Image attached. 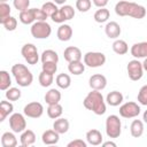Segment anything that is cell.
<instances>
[{"label": "cell", "instance_id": "ffe728a7", "mask_svg": "<svg viewBox=\"0 0 147 147\" xmlns=\"http://www.w3.org/2000/svg\"><path fill=\"white\" fill-rule=\"evenodd\" d=\"M123 99H124V96H123V94L121 92H118V91H111V92H109L107 94L106 102L109 106H111V107H117V106H119L123 102Z\"/></svg>", "mask_w": 147, "mask_h": 147}, {"label": "cell", "instance_id": "cb8c5ba5", "mask_svg": "<svg viewBox=\"0 0 147 147\" xmlns=\"http://www.w3.org/2000/svg\"><path fill=\"white\" fill-rule=\"evenodd\" d=\"M14 110V106L10 101L2 100L0 102V122H3L7 116H9Z\"/></svg>", "mask_w": 147, "mask_h": 147}, {"label": "cell", "instance_id": "8fae6325", "mask_svg": "<svg viewBox=\"0 0 147 147\" xmlns=\"http://www.w3.org/2000/svg\"><path fill=\"white\" fill-rule=\"evenodd\" d=\"M23 113H24L25 116H28L30 118H39L44 114V106L40 102H37V101L29 102L28 105L24 106Z\"/></svg>", "mask_w": 147, "mask_h": 147}, {"label": "cell", "instance_id": "2e32d148", "mask_svg": "<svg viewBox=\"0 0 147 147\" xmlns=\"http://www.w3.org/2000/svg\"><path fill=\"white\" fill-rule=\"evenodd\" d=\"M102 140H103V138H102V134H101V132L99 130L92 129V130L86 132V141H87V144H90L92 146H99V145L102 144Z\"/></svg>", "mask_w": 147, "mask_h": 147}, {"label": "cell", "instance_id": "1f68e13d", "mask_svg": "<svg viewBox=\"0 0 147 147\" xmlns=\"http://www.w3.org/2000/svg\"><path fill=\"white\" fill-rule=\"evenodd\" d=\"M11 85V78L9 76V72L6 70L0 71V90L7 91Z\"/></svg>", "mask_w": 147, "mask_h": 147}, {"label": "cell", "instance_id": "f5cc1de1", "mask_svg": "<svg viewBox=\"0 0 147 147\" xmlns=\"http://www.w3.org/2000/svg\"><path fill=\"white\" fill-rule=\"evenodd\" d=\"M8 0H0V2H7Z\"/></svg>", "mask_w": 147, "mask_h": 147}, {"label": "cell", "instance_id": "f6af8a7d", "mask_svg": "<svg viewBox=\"0 0 147 147\" xmlns=\"http://www.w3.org/2000/svg\"><path fill=\"white\" fill-rule=\"evenodd\" d=\"M34 15H36V21H46L48 17L41 8H34Z\"/></svg>", "mask_w": 147, "mask_h": 147}, {"label": "cell", "instance_id": "f546056e", "mask_svg": "<svg viewBox=\"0 0 147 147\" xmlns=\"http://www.w3.org/2000/svg\"><path fill=\"white\" fill-rule=\"evenodd\" d=\"M55 83L60 88H69L71 85V78L68 74H59L55 78Z\"/></svg>", "mask_w": 147, "mask_h": 147}, {"label": "cell", "instance_id": "30bf717a", "mask_svg": "<svg viewBox=\"0 0 147 147\" xmlns=\"http://www.w3.org/2000/svg\"><path fill=\"white\" fill-rule=\"evenodd\" d=\"M9 126L13 132L22 133L26 129V121L25 117L20 113H14L9 116Z\"/></svg>", "mask_w": 147, "mask_h": 147}, {"label": "cell", "instance_id": "6da1fadb", "mask_svg": "<svg viewBox=\"0 0 147 147\" xmlns=\"http://www.w3.org/2000/svg\"><path fill=\"white\" fill-rule=\"evenodd\" d=\"M115 13L118 16H130L137 20H141L146 16V8L136 2L122 0L115 5Z\"/></svg>", "mask_w": 147, "mask_h": 147}, {"label": "cell", "instance_id": "b9f144b4", "mask_svg": "<svg viewBox=\"0 0 147 147\" xmlns=\"http://www.w3.org/2000/svg\"><path fill=\"white\" fill-rule=\"evenodd\" d=\"M41 69L45 72L54 75L56 72V70H57V63L56 62H45V63H42Z\"/></svg>", "mask_w": 147, "mask_h": 147}, {"label": "cell", "instance_id": "74e56055", "mask_svg": "<svg viewBox=\"0 0 147 147\" xmlns=\"http://www.w3.org/2000/svg\"><path fill=\"white\" fill-rule=\"evenodd\" d=\"M60 10H61V13L63 14V16H64V18L67 21L72 20L74 16H75V9L70 5H62V7L60 8Z\"/></svg>", "mask_w": 147, "mask_h": 147}, {"label": "cell", "instance_id": "8d00e7d4", "mask_svg": "<svg viewBox=\"0 0 147 147\" xmlns=\"http://www.w3.org/2000/svg\"><path fill=\"white\" fill-rule=\"evenodd\" d=\"M10 7L8 3L6 2H1L0 3V23L2 24L9 16H10Z\"/></svg>", "mask_w": 147, "mask_h": 147}, {"label": "cell", "instance_id": "ba28073f", "mask_svg": "<svg viewBox=\"0 0 147 147\" xmlns=\"http://www.w3.org/2000/svg\"><path fill=\"white\" fill-rule=\"evenodd\" d=\"M140 111H141L140 107L138 106L137 102H133V101L125 102L119 107V115L123 118H134L139 116Z\"/></svg>", "mask_w": 147, "mask_h": 147}, {"label": "cell", "instance_id": "277c9868", "mask_svg": "<svg viewBox=\"0 0 147 147\" xmlns=\"http://www.w3.org/2000/svg\"><path fill=\"white\" fill-rule=\"evenodd\" d=\"M32 37L36 39H46L52 33V28L46 21H36L30 28Z\"/></svg>", "mask_w": 147, "mask_h": 147}, {"label": "cell", "instance_id": "bcb514c9", "mask_svg": "<svg viewBox=\"0 0 147 147\" xmlns=\"http://www.w3.org/2000/svg\"><path fill=\"white\" fill-rule=\"evenodd\" d=\"M68 147H86L87 146V142L82 140V139H75L72 141H70L68 145Z\"/></svg>", "mask_w": 147, "mask_h": 147}, {"label": "cell", "instance_id": "4fadbf2b", "mask_svg": "<svg viewBox=\"0 0 147 147\" xmlns=\"http://www.w3.org/2000/svg\"><path fill=\"white\" fill-rule=\"evenodd\" d=\"M63 56H64V60L69 63V62H74V61H82L83 54H82V51L78 47L69 46L64 49Z\"/></svg>", "mask_w": 147, "mask_h": 147}, {"label": "cell", "instance_id": "f1b7e54d", "mask_svg": "<svg viewBox=\"0 0 147 147\" xmlns=\"http://www.w3.org/2000/svg\"><path fill=\"white\" fill-rule=\"evenodd\" d=\"M68 70L70 74L75 75V76H79L85 71V63H83L82 61H74V62H69L68 64Z\"/></svg>", "mask_w": 147, "mask_h": 147}, {"label": "cell", "instance_id": "7dc6e473", "mask_svg": "<svg viewBox=\"0 0 147 147\" xmlns=\"http://www.w3.org/2000/svg\"><path fill=\"white\" fill-rule=\"evenodd\" d=\"M92 1H93L94 6H96L98 8H103V7L107 6L109 0H92Z\"/></svg>", "mask_w": 147, "mask_h": 147}, {"label": "cell", "instance_id": "836d02e7", "mask_svg": "<svg viewBox=\"0 0 147 147\" xmlns=\"http://www.w3.org/2000/svg\"><path fill=\"white\" fill-rule=\"evenodd\" d=\"M38 80H39V84L42 86V87H48L53 84L54 82V75L52 74H48V72H45L41 70V72L39 74V77H38Z\"/></svg>", "mask_w": 147, "mask_h": 147}, {"label": "cell", "instance_id": "ab89813d", "mask_svg": "<svg viewBox=\"0 0 147 147\" xmlns=\"http://www.w3.org/2000/svg\"><path fill=\"white\" fill-rule=\"evenodd\" d=\"M3 28L7 30V31H14L16 28H17V20L14 17V16H9L3 23H2Z\"/></svg>", "mask_w": 147, "mask_h": 147}, {"label": "cell", "instance_id": "3957f363", "mask_svg": "<svg viewBox=\"0 0 147 147\" xmlns=\"http://www.w3.org/2000/svg\"><path fill=\"white\" fill-rule=\"evenodd\" d=\"M11 74H13L16 83L21 87H28L33 82V75H32V72L28 69V67H25L22 63L14 64L11 67Z\"/></svg>", "mask_w": 147, "mask_h": 147}, {"label": "cell", "instance_id": "7402d4cb", "mask_svg": "<svg viewBox=\"0 0 147 147\" xmlns=\"http://www.w3.org/2000/svg\"><path fill=\"white\" fill-rule=\"evenodd\" d=\"M69 126H70L69 121H68L67 118H62V117L56 118V119L54 121V123H53V129H54L57 133H60V134L67 133L68 130H69Z\"/></svg>", "mask_w": 147, "mask_h": 147}, {"label": "cell", "instance_id": "681fc988", "mask_svg": "<svg viewBox=\"0 0 147 147\" xmlns=\"http://www.w3.org/2000/svg\"><path fill=\"white\" fill-rule=\"evenodd\" d=\"M65 1L67 0H53V2H55L56 5H64Z\"/></svg>", "mask_w": 147, "mask_h": 147}, {"label": "cell", "instance_id": "d6986e66", "mask_svg": "<svg viewBox=\"0 0 147 147\" xmlns=\"http://www.w3.org/2000/svg\"><path fill=\"white\" fill-rule=\"evenodd\" d=\"M20 141H21V145L24 146V147H29L31 145H33L36 142V134L32 130H29V129H25L22 133H21V137H20Z\"/></svg>", "mask_w": 147, "mask_h": 147}, {"label": "cell", "instance_id": "5b68a950", "mask_svg": "<svg viewBox=\"0 0 147 147\" xmlns=\"http://www.w3.org/2000/svg\"><path fill=\"white\" fill-rule=\"evenodd\" d=\"M106 133L109 138H118L122 133V123L117 115H109L106 119Z\"/></svg>", "mask_w": 147, "mask_h": 147}, {"label": "cell", "instance_id": "7bdbcfd3", "mask_svg": "<svg viewBox=\"0 0 147 147\" xmlns=\"http://www.w3.org/2000/svg\"><path fill=\"white\" fill-rule=\"evenodd\" d=\"M13 5H14V7H15L18 11H23V10L29 9L30 0H14V1H13Z\"/></svg>", "mask_w": 147, "mask_h": 147}, {"label": "cell", "instance_id": "d4e9b609", "mask_svg": "<svg viewBox=\"0 0 147 147\" xmlns=\"http://www.w3.org/2000/svg\"><path fill=\"white\" fill-rule=\"evenodd\" d=\"M130 132L133 138H140L144 133V122L140 119H133L130 125Z\"/></svg>", "mask_w": 147, "mask_h": 147}, {"label": "cell", "instance_id": "44dd1931", "mask_svg": "<svg viewBox=\"0 0 147 147\" xmlns=\"http://www.w3.org/2000/svg\"><path fill=\"white\" fill-rule=\"evenodd\" d=\"M18 20L23 23V24H33L36 21V15H34V8H29L26 10L20 11L18 15Z\"/></svg>", "mask_w": 147, "mask_h": 147}, {"label": "cell", "instance_id": "60d3db41", "mask_svg": "<svg viewBox=\"0 0 147 147\" xmlns=\"http://www.w3.org/2000/svg\"><path fill=\"white\" fill-rule=\"evenodd\" d=\"M137 100H138V102H139L140 105L147 106V85L141 86V88H140L139 92H138Z\"/></svg>", "mask_w": 147, "mask_h": 147}, {"label": "cell", "instance_id": "9c48e42d", "mask_svg": "<svg viewBox=\"0 0 147 147\" xmlns=\"http://www.w3.org/2000/svg\"><path fill=\"white\" fill-rule=\"evenodd\" d=\"M22 56L24 57V60L29 63V64H37V62L39 61V54H38V49L33 44H25L22 46L21 49Z\"/></svg>", "mask_w": 147, "mask_h": 147}, {"label": "cell", "instance_id": "f35d334b", "mask_svg": "<svg viewBox=\"0 0 147 147\" xmlns=\"http://www.w3.org/2000/svg\"><path fill=\"white\" fill-rule=\"evenodd\" d=\"M92 6L91 0H77L76 1V8L80 11V13H86L90 10Z\"/></svg>", "mask_w": 147, "mask_h": 147}, {"label": "cell", "instance_id": "603a6c76", "mask_svg": "<svg viewBox=\"0 0 147 147\" xmlns=\"http://www.w3.org/2000/svg\"><path fill=\"white\" fill-rule=\"evenodd\" d=\"M45 101L47 105H53V103H59L61 100V92L56 88H51L46 92L44 96Z\"/></svg>", "mask_w": 147, "mask_h": 147}, {"label": "cell", "instance_id": "5bb4252c", "mask_svg": "<svg viewBox=\"0 0 147 147\" xmlns=\"http://www.w3.org/2000/svg\"><path fill=\"white\" fill-rule=\"evenodd\" d=\"M131 55L134 59H145L147 57V41L136 42L132 45L130 49Z\"/></svg>", "mask_w": 147, "mask_h": 147}, {"label": "cell", "instance_id": "4316f807", "mask_svg": "<svg viewBox=\"0 0 147 147\" xmlns=\"http://www.w3.org/2000/svg\"><path fill=\"white\" fill-rule=\"evenodd\" d=\"M14 133L13 132H5L1 136V146L2 147H16L17 139H16Z\"/></svg>", "mask_w": 147, "mask_h": 147}, {"label": "cell", "instance_id": "ac0fdd59", "mask_svg": "<svg viewBox=\"0 0 147 147\" xmlns=\"http://www.w3.org/2000/svg\"><path fill=\"white\" fill-rule=\"evenodd\" d=\"M41 140L45 145H55L60 140V133H57L54 129L46 130L41 136Z\"/></svg>", "mask_w": 147, "mask_h": 147}, {"label": "cell", "instance_id": "8992f818", "mask_svg": "<svg viewBox=\"0 0 147 147\" xmlns=\"http://www.w3.org/2000/svg\"><path fill=\"white\" fill-rule=\"evenodd\" d=\"M84 63L90 68H99L106 63V55L101 52H87L84 55Z\"/></svg>", "mask_w": 147, "mask_h": 147}, {"label": "cell", "instance_id": "816d5d0a", "mask_svg": "<svg viewBox=\"0 0 147 147\" xmlns=\"http://www.w3.org/2000/svg\"><path fill=\"white\" fill-rule=\"evenodd\" d=\"M142 67H144V70L147 71V57H145V60L142 62Z\"/></svg>", "mask_w": 147, "mask_h": 147}, {"label": "cell", "instance_id": "4dcf8cb0", "mask_svg": "<svg viewBox=\"0 0 147 147\" xmlns=\"http://www.w3.org/2000/svg\"><path fill=\"white\" fill-rule=\"evenodd\" d=\"M40 60H41V63H45V62H56L57 63L59 62V55L53 49H46L41 53Z\"/></svg>", "mask_w": 147, "mask_h": 147}, {"label": "cell", "instance_id": "ee69618b", "mask_svg": "<svg viewBox=\"0 0 147 147\" xmlns=\"http://www.w3.org/2000/svg\"><path fill=\"white\" fill-rule=\"evenodd\" d=\"M52 18V21L53 22H55V23H60V24H62V23H64L67 20L64 18V16H63V14L61 13V10H60V8H59V10L51 17Z\"/></svg>", "mask_w": 147, "mask_h": 147}, {"label": "cell", "instance_id": "83f0119b", "mask_svg": "<svg viewBox=\"0 0 147 147\" xmlns=\"http://www.w3.org/2000/svg\"><path fill=\"white\" fill-rule=\"evenodd\" d=\"M111 46H113V51L118 55H124L129 52V46L126 41L123 39H116Z\"/></svg>", "mask_w": 147, "mask_h": 147}, {"label": "cell", "instance_id": "9a60e30c", "mask_svg": "<svg viewBox=\"0 0 147 147\" xmlns=\"http://www.w3.org/2000/svg\"><path fill=\"white\" fill-rule=\"evenodd\" d=\"M105 32L107 34L108 38L110 39H117L119 36H121V32H122V29L119 26V24L115 21H110L106 24L105 26Z\"/></svg>", "mask_w": 147, "mask_h": 147}, {"label": "cell", "instance_id": "7a4b0ae2", "mask_svg": "<svg viewBox=\"0 0 147 147\" xmlns=\"http://www.w3.org/2000/svg\"><path fill=\"white\" fill-rule=\"evenodd\" d=\"M83 105L86 109L93 111L95 115H103L106 113V101L100 91L92 90L84 99Z\"/></svg>", "mask_w": 147, "mask_h": 147}, {"label": "cell", "instance_id": "d590c367", "mask_svg": "<svg viewBox=\"0 0 147 147\" xmlns=\"http://www.w3.org/2000/svg\"><path fill=\"white\" fill-rule=\"evenodd\" d=\"M41 9L44 10V13L48 16V17H52L57 10H59V8H57V6H56V3L55 2H45L42 6H41Z\"/></svg>", "mask_w": 147, "mask_h": 147}, {"label": "cell", "instance_id": "c3c4849f", "mask_svg": "<svg viewBox=\"0 0 147 147\" xmlns=\"http://www.w3.org/2000/svg\"><path fill=\"white\" fill-rule=\"evenodd\" d=\"M102 146H103V147H108V146H111V147H116L117 145H116L115 142H113V141H106V142H102Z\"/></svg>", "mask_w": 147, "mask_h": 147}, {"label": "cell", "instance_id": "f907efd6", "mask_svg": "<svg viewBox=\"0 0 147 147\" xmlns=\"http://www.w3.org/2000/svg\"><path fill=\"white\" fill-rule=\"evenodd\" d=\"M142 119H144V122L147 124V110L144 111V114H142Z\"/></svg>", "mask_w": 147, "mask_h": 147}, {"label": "cell", "instance_id": "7c38bea8", "mask_svg": "<svg viewBox=\"0 0 147 147\" xmlns=\"http://www.w3.org/2000/svg\"><path fill=\"white\" fill-rule=\"evenodd\" d=\"M88 85H90V87L92 90L102 91L107 86V78L103 75H101V74L92 75L90 77V79H88Z\"/></svg>", "mask_w": 147, "mask_h": 147}, {"label": "cell", "instance_id": "484cf974", "mask_svg": "<svg viewBox=\"0 0 147 147\" xmlns=\"http://www.w3.org/2000/svg\"><path fill=\"white\" fill-rule=\"evenodd\" d=\"M62 114H63V107L60 103L48 105V107H47V115H48L49 118L56 119V118L61 117Z\"/></svg>", "mask_w": 147, "mask_h": 147}, {"label": "cell", "instance_id": "d6a6232c", "mask_svg": "<svg viewBox=\"0 0 147 147\" xmlns=\"http://www.w3.org/2000/svg\"><path fill=\"white\" fill-rule=\"evenodd\" d=\"M109 16H110L109 10H108L106 7H103V8L98 9V10L94 13V16H93V17H94V21H95L96 23H105V22L108 21Z\"/></svg>", "mask_w": 147, "mask_h": 147}, {"label": "cell", "instance_id": "e575fe53", "mask_svg": "<svg viewBox=\"0 0 147 147\" xmlns=\"http://www.w3.org/2000/svg\"><path fill=\"white\" fill-rule=\"evenodd\" d=\"M5 95H6V99L9 100V101H17V100L21 98L22 92H21V90L17 88V87H9V88L6 91Z\"/></svg>", "mask_w": 147, "mask_h": 147}, {"label": "cell", "instance_id": "52a82bcc", "mask_svg": "<svg viewBox=\"0 0 147 147\" xmlns=\"http://www.w3.org/2000/svg\"><path fill=\"white\" fill-rule=\"evenodd\" d=\"M126 70H127L129 78H130L131 80H133V82H137V80L141 79V77H142V75H144V67H142V63L139 62L138 59L131 60V61L127 63Z\"/></svg>", "mask_w": 147, "mask_h": 147}, {"label": "cell", "instance_id": "e0dca14e", "mask_svg": "<svg viewBox=\"0 0 147 147\" xmlns=\"http://www.w3.org/2000/svg\"><path fill=\"white\" fill-rule=\"evenodd\" d=\"M56 36L61 41H69L72 37V28L69 24H61L57 29Z\"/></svg>", "mask_w": 147, "mask_h": 147}]
</instances>
